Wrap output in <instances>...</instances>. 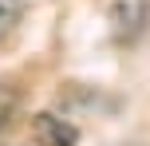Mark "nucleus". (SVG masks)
Segmentation results:
<instances>
[{
    "label": "nucleus",
    "mask_w": 150,
    "mask_h": 146,
    "mask_svg": "<svg viewBox=\"0 0 150 146\" xmlns=\"http://www.w3.org/2000/svg\"><path fill=\"white\" fill-rule=\"evenodd\" d=\"M36 134H40L44 146H75V138H79L75 126L55 118V115H36Z\"/></svg>",
    "instance_id": "1"
},
{
    "label": "nucleus",
    "mask_w": 150,
    "mask_h": 146,
    "mask_svg": "<svg viewBox=\"0 0 150 146\" xmlns=\"http://www.w3.org/2000/svg\"><path fill=\"white\" fill-rule=\"evenodd\" d=\"M20 16H24V0H0V36H8L20 24Z\"/></svg>",
    "instance_id": "2"
},
{
    "label": "nucleus",
    "mask_w": 150,
    "mask_h": 146,
    "mask_svg": "<svg viewBox=\"0 0 150 146\" xmlns=\"http://www.w3.org/2000/svg\"><path fill=\"white\" fill-rule=\"evenodd\" d=\"M12 103H16V99H12V91L0 83V126L8 123V115H12Z\"/></svg>",
    "instance_id": "3"
}]
</instances>
